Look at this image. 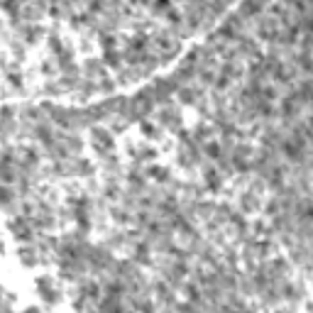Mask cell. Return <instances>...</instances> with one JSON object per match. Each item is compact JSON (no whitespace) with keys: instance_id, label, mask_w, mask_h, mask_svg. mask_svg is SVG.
Wrapping results in <instances>:
<instances>
[{"instance_id":"7a4b0ae2","label":"cell","mask_w":313,"mask_h":313,"mask_svg":"<svg viewBox=\"0 0 313 313\" xmlns=\"http://www.w3.org/2000/svg\"><path fill=\"white\" fill-rule=\"evenodd\" d=\"M169 5H172L169 0H156V3H154V8L159 10V13H167V10H169Z\"/></svg>"},{"instance_id":"6da1fadb","label":"cell","mask_w":313,"mask_h":313,"mask_svg":"<svg viewBox=\"0 0 313 313\" xmlns=\"http://www.w3.org/2000/svg\"><path fill=\"white\" fill-rule=\"evenodd\" d=\"M93 142H96V149H98V152L113 149V137H110V132H105V130H93Z\"/></svg>"}]
</instances>
